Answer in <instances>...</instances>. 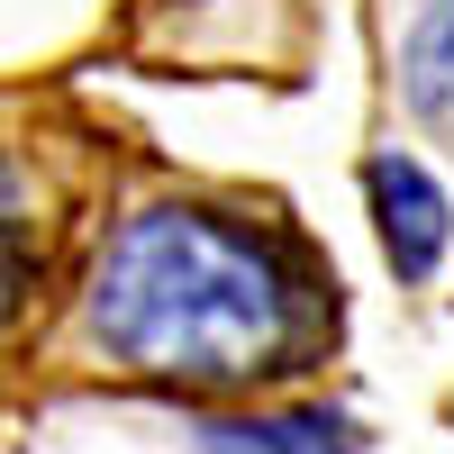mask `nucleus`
<instances>
[{"label": "nucleus", "mask_w": 454, "mask_h": 454, "mask_svg": "<svg viewBox=\"0 0 454 454\" xmlns=\"http://www.w3.org/2000/svg\"><path fill=\"white\" fill-rule=\"evenodd\" d=\"M318 327V273L273 227L200 200H155L100 246L82 291V346L128 382L246 391Z\"/></svg>", "instance_id": "f257e3e1"}, {"label": "nucleus", "mask_w": 454, "mask_h": 454, "mask_svg": "<svg viewBox=\"0 0 454 454\" xmlns=\"http://www.w3.org/2000/svg\"><path fill=\"white\" fill-rule=\"evenodd\" d=\"M364 200H372V227H382V254L400 282H436V263L454 246V200L436 192V173L419 155H400V145H382V155L364 164Z\"/></svg>", "instance_id": "f03ea898"}, {"label": "nucleus", "mask_w": 454, "mask_h": 454, "mask_svg": "<svg viewBox=\"0 0 454 454\" xmlns=\"http://www.w3.org/2000/svg\"><path fill=\"white\" fill-rule=\"evenodd\" d=\"M200 454H355V427L336 409H273V419H200Z\"/></svg>", "instance_id": "7ed1b4c3"}, {"label": "nucleus", "mask_w": 454, "mask_h": 454, "mask_svg": "<svg viewBox=\"0 0 454 454\" xmlns=\"http://www.w3.org/2000/svg\"><path fill=\"white\" fill-rule=\"evenodd\" d=\"M36 263H46V237H36V200H27V173L0 155V327L27 309L36 291Z\"/></svg>", "instance_id": "20e7f679"}, {"label": "nucleus", "mask_w": 454, "mask_h": 454, "mask_svg": "<svg viewBox=\"0 0 454 454\" xmlns=\"http://www.w3.org/2000/svg\"><path fill=\"white\" fill-rule=\"evenodd\" d=\"M409 100H419V119L454 128V0H427L419 36H409Z\"/></svg>", "instance_id": "39448f33"}]
</instances>
